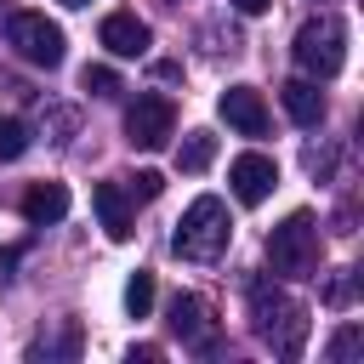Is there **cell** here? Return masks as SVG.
<instances>
[{
  "label": "cell",
  "instance_id": "obj_10",
  "mask_svg": "<svg viewBox=\"0 0 364 364\" xmlns=\"http://www.w3.org/2000/svg\"><path fill=\"white\" fill-rule=\"evenodd\" d=\"M216 108H222V119H228L239 136H262V131H267V102H262V91H250V85H228Z\"/></svg>",
  "mask_w": 364,
  "mask_h": 364
},
{
  "label": "cell",
  "instance_id": "obj_3",
  "mask_svg": "<svg viewBox=\"0 0 364 364\" xmlns=\"http://www.w3.org/2000/svg\"><path fill=\"white\" fill-rule=\"evenodd\" d=\"M267 262H273V273H284V279H307V273L318 267V222H313V210H290V216L267 233Z\"/></svg>",
  "mask_w": 364,
  "mask_h": 364
},
{
  "label": "cell",
  "instance_id": "obj_2",
  "mask_svg": "<svg viewBox=\"0 0 364 364\" xmlns=\"http://www.w3.org/2000/svg\"><path fill=\"white\" fill-rule=\"evenodd\" d=\"M228 239H233L228 205L205 193V199H193V205L182 210V222H176V239H171V250H176V256H188V262H216V256L228 250Z\"/></svg>",
  "mask_w": 364,
  "mask_h": 364
},
{
  "label": "cell",
  "instance_id": "obj_13",
  "mask_svg": "<svg viewBox=\"0 0 364 364\" xmlns=\"http://www.w3.org/2000/svg\"><path fill=\"white\" fill-rule=\"evenodd\" d=\"M279 97H284V114H290L296 125H318V119H324V91H318L313 80H290V85H279Z\"/></svg>",
  "mask_w": 364,
  "mask_h": 364
},
{
  "label": "cell",
  "instance_id": "obj_6",
  "mask_svg": "<svg viewBox=\"0 0 364 364\" xmlns=\"http://www.w3.org/2000/svg\"><path fill=\"white\" fill-rule=\"evenodd\" d=\"M171 131H176V108H171V97H159V91H142L136 102H131V114H125V136H131V148H165L171 142Z\"/></svg>",
  "mask_w": 364,
  "mask_h": 364
},
{
  "label": "cell",
  "instance_id": "obj_12",
  "mask_svg": "<svg viewBox=\"0 0 364 364\" xmlns=\"http://www.w3.org/2000/svg\"><path fill=\"white\" fill-rule=\"evenodd\" d=\"M23 216H28L34 228L63 222V216H68V188H63V182H34V188L23 193Z\"/></svg>",
  "mask_w": 364,
  "mask_h": 364
},
{
  "label": "cell",
  "instance_id": "obj_17",
  "mask_svg": "<svg viewBox=\"0 0 364 364\" xmlns=\"http://www.w3.org/2000/svg\"><path fill=\"white\" fill-rule=\"evenodd\" d=\"M28 154V131L23 119H0V159H23Z\"/></svg>",
  "mask_w": 364,
  "mask_h": 364
},
{
  "label": "cell",
  "instance_id": "obj_16",
  "mask_svg": "<svg viewBox=\"0 0 364 364\" xmlns=\"http://www.w3.org/2000/svg\"><path fill=\"white\" fill-rule=\"evenodd\" d=\"M358 347H364V330H358V324H341V330L330 336V364H347Z\"/></svg>",
  "mask_w": 364,
  "mask_h": 364
},
{
  "label": "cell",
  "instance_id": "obj_20",
  "mask_svg": "<svg viewBox=\"0 0 364 364\" xmlns=\"http://www.w3.org/2000/svg\"><path fill=\"white\" fill-rule=\"evenodd\" d=\"M324 301H330V307H347V301H353V273H336V279L324 284Z\"/></svg>",
  "mask_w": 364,
  "mask_h": 364
},
{
  "label": "cell",
  "instance_id": "obj_18",
  "mask_svg": "<svg viewBox=\"0 0 364 364\" xmlns=\"http://www.w3.org/2000/svg\"><path fill=\"white\" fill-rule=\"evenodd\" d=\"M80 85H85L91 97H114V91H119V74L97 63V68H85V74H80Z\"/></svg>",
  "mask_w": 364,
  "mask_h": 364
},
{
  "label": "cell",
  "instance_id": "obj_22",
  "mask_svg": "<svg viewBox=\"0 0 364 364\" xmlns=\"http://www.w3.org/2000/svg\"><path fill=\"white\" fill-rule=\"evenodd\" d=\"M273 0H233V11H245V17H262Z\"/></svg>",
  "mask_w": 364,
  "mask_h": 364
},
{
  "label": "cell",
  "instance_id": "obj_9",
  "mask_svg": "<svg viewBox=\"0 0 364 364\" xmlns=\"http://www.w3.org/2000/svg\"><path fill=\"white\" fill-rule=\"evenodd\" d=\"M97 40H102L114 57H142V51L154 46V34H148V23H142L136 11H108V17L97 23Z\"/></svg>",
  "mask_w": 364,
  "mask_h": 364
},
{
  "label": "cell",
  "instance_id": "obj_19",
  "mask_svg": "<svg viewBox=\"0 0 364 364\" xmlns=\"http://www.w3.org/2000/svg\"><path fill=\"white\" fill-rule=\"evenodd\" d=\"M159 188H165L159 171H136V176H131V199H159Z\"/></svg>",
  "mask_w": 364,
  "mask_h": 364
},
{
  "label": "cell",
  "instance_id": "obj_23",
  "mask_svg": "<svg viewBox=\"0 0 364 364\" xmlns=\"http://www.w3.org/2000/svg\"><path fill=\"white\" fill-rule=\"evenodd\" d=\"M63 6H91V0H63Z\"/></svg>",
  "mask_w": 364,
  "mask_h": 364
},
{
  "label": "cell",
  "instance_id": "obj_7",
  "mask_svg": "<svg viewBox=\"0 0 364 364\" xmlns=\"http://www.w3.org/2000/svg\"><path fill=\"white\" fill-rule=\"evenodd\" d=\"M228 182H233V199H239V205H262V199L279 188V165H273L267 154H239V159L228 165Z\"/></svg>",
  "mask_w": 364,
  "mask_h": 364
},
{
  "label": "cell",
  "instance_id": "obj_4",
  "mask_svg": "<svg viewBox=\"0 0 364 364\" xmlns=\"http://www.w3.org/2000/svg\"><path fill=\"white\" fill-rule=\"evenodd\" d=\"M296 68L313 74V80H336L341 63H347V23L341 17H313L296 28Z\"/></svg>",
  "mask_w": 364,
  "mask_h": 364
},
{
  "label": "cell",
  "instance_id": "obj_11",
  "mask_svg": "<svg viewBox=\"0 0 364 364\" xmlns=\"http://www.w3.org/2000/svg\"><path fill=\"white\" fill-rule=\"evenodd\" d=\"M91 205H97L102 233H108L114 245H125V239H131V228H136V216H131V193H125L119 182H97V188H91Z\"/></svg>",
  "mask_w": 364,
  "mask_h": 364
},
{
  "label": "cell",
  "instance_id": "obj_8",
  "mask_svg": "<svg viewBox=\"0 0 364 364\" xmlns=\"http://www.w3.org/2000/svg\"><path fill=\"white\" fill-rule=\"evenodd\" d=\"M171 330H176L182 347H193V353H210V347H216V318H210V307H205L199 296H171Z\"/></svg>",
  "mask_w": 364,
  "mask_h": 364
},
{
  "label": "cell",
  "instance_id": "obj_15",
  "mask_svg": "<svg viewBox=\"0 0 364 364\" xmlns=\"http://www.w3.org/2000/svg\"><path fill=\"white\" fill-rule=\"evenodd\" d=\"M125 313L131 318H148L154 313V273H131L125 279Z\"/></svg>",
  "mask_w": 364,
  "mask_h": 364
},
{
  "label": "cell",
  "instance_id": "obj_14",
  "mask_svg": "<svg viewBox=\"0 0 364 364\" xmlns=\"http://www.w3.org/2000/svg\"><path fill=\"white\" fill-rule=\"evenodd\" d=\"M210 159H216V136H210V131H188L182 148H176V165H182V171H205Z\"/></svg>",
  "mask_w": 364,
  "mask_h": 364
},
{
  "label": "cell",
  "instance_id": "obj_1",
  "mask_svg": "<svg viewBox=\"0 0 364 364\" xmlns=\"http://www.w3.org/2000/svg\"><path fill=\"white\" fill-rule=\"evenodd\" d=\"M250 330L279 353V358H296L301 353V341H307V307L290 296V290H279V284H250Z\"/></svg>",
  "mask_w": 364,
  "mask_h": 364
},
{
  "label": "cell",
  "instance_id": "obj_21",
  "mask_svg": "<svg viewBox=\"0 0 364 364\" xmlns=\"http://www.w3.org/2000/svg\"><path fill=\"white\" fill-rule=\"evenodd\" d=\"M17 262H23V245H6V250H0V284H11V267H17Z\"/></svg>",
  "mask_w": 364,
  "mask_h": 364
},
{
  "label": "cell",
  "instance_id": "obj_5",
  "mask_svg": "<svg viewBox=\"0 0 364 364\" xmlns=\"http://www.w3.org/2000/svg\"><path fill=\"white\" fill-rule=\"evenodd\" d=\"M6 46L34 68H57L63 63V28L46 23V11H11L6 17Z\"/></svg>",
  "mask_w": 364,
  "mask_h": 364
}]
</instances>
